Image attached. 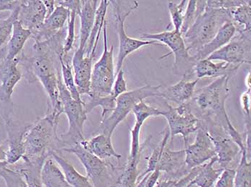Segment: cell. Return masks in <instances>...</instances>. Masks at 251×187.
Here are the masks:
<instances>
[{"mask_svg":"<svg viewBox=\"0 0 251 187\" xmlns=\"http://www.w3.org/2000/svg\"><path fill=\"white\" fill-rule=\"evenodd\" d=\"M34 56L19 57V64L24 66L29 75L40 82L49 97L48 112L60 117L63 114L58 89V76L60 69L56 68L55 62L56 52L47 41L35 43Z\"/></svg>","mask_w":251,"mask_h":187,"instance_id":"6da1fadb","label":"cell"},{"mask_svg":"<svg viewBox=\"0 0 251 187\" xmlns=\"http://www.w3.org/2000/svg\"><path fill=\"white\" fill-rule=\"evenodd\" d=\"M59 117L50 113L32 124L24 138L26 162H46L53 151L63 149L58 134Z\"/></svg>","mask_w":251,"mask_h":187,"instance_id":"7a4b0ae2","label":"cell"},{"mask_svg":"<svg viewBox=\"0 0 251 187\" xmlns=\"http://www.w3.org/2000/svg\"><path fill=\"white\" fill-rule=\"evenodd\" d=\"M232 10L212 9L206 7L202 15L183 35L186 49L190 52H198L211 41L225 23L232 20Z\"/></svg>","mask_w":251,"mask_h":187,"instance_id":"3957f363","label":"cell"},{"mask_svg":"<svg viewBox=\"0 0 251 187\" xmlns=\"http://www.w3.org/2000/svg\"><path fill=\"white\" fill-rule=\"evenodd\" d=\"M230 76L218 77L210 84L195 92L193 98L197 107L206 114L204 116L210 117L213 114V117L219 119L218 124L220 121L224 122V129L231 122L226 109V100L230 94L228 84Z\"/></svg>","mask_w":251,"mask_h":187,"instance_id":"277c9868","label":"cell"},{"mask_svg":"<svg viewBox=\"0 0 251 187\" xmlns=\"http://www.w3.org/2000/svg\"><path fill=\"white\" fill-rule=\"evenodd\" d=\"M58 89L63 114L67 116L69 125L67 132L60 137L64 149L71 147L85 140L83 126L87 120V114L85 111L83 101L79 102L74 100L68 92L63 84L60 72L58 76Z\"/></svg>","mask_w":251,"mask_h":187,"instance_id":"5b68a950","label":"cell"},{"mask_svg":"<svg viewBox=\"0 0 251 187\" xmlns=\"http://www.w3.org/2000/svg\"><path fill=\"white\" fill-rule=\"evenodd\" d=\"M162 85L152 86L145 85L134 90L127 91L119 96L116 100L114 111L105 120L100 122L102 134L111 137L118 125L126 118L128 114L132 112L137 104L149 97H159Z\"/></svg>","mask_w":251,"mask_h":187,"instance_id":"8992f818","label":"cell"},{"mask_svg":"<svg viewBox=\"0 0 251 187\" xmlns=\"http://www.w3.org/2000/svg\"><path fill=\"white\" fill-rule=\"evenodd\" d=\"M103 52L99 61L93 66L91 74V92L89 97L109 95L115 81L116 69L114 62V46L108 48L107 21L103 27Z\"/></svg>","mask_w":251,"mask_h":187,"instance_id":"52a82bcc","label":"cell"},{"mask_svg":"<svg viewBox=\"0 0 251 187\" xmlns=\"http://www.w3.org/2000/svg\"><path fill=\"white\" fill-rule=\"evenodd\" d=\"M62 151L76 156L86 169V177L94 187H111L115 183L116 168L114 165L99 159L85 149L80 143L71 147L64 148Z\"/></svg>","mask_w":251,"mask_h":187,"instance_id":"ba28073f","label":"cell"},{"mask_svg":"<svg viewBox=\"0 0 251 187\" xmlns=\"http://www.w3.org/2000/svg\"><path fill=\"white\" fill-rule=\"evenodd\" d=\"M141 40H148V41H156L158 43H162L170 48L171 52L169 55L174 54L175 69L178 72L184 70L183 77L188 80V75H190L193 70L194 66L196 64L193 56L189 54L186 49L183 37L180 32L173 29L172 31H164L156 34L145 33L141 36Z\"/></svg>","mask_w":251,"mask_h":187,"instance_id":"9c48e42d","label":"cell"},{"mask_svg":"<svg viewBox=\"0 0 251 187\" xmlns=\"http://www.w3.org/2000/svg\"><path fill=\"white\" fill-rule=\"evenodd\" d=\"M112 3L114 9V16H115L116 29L119 37V53H118L117 62L116 66V75L121 69H122L124 62L130 54L133 53L140 48L147 45L159 44L156 41H148V40H141V39H134L130 38L125 32V24L126 20L129 16L133 11L136 10L139 7V3L134 1L132 7L125 12V13L121 12L120 7L117 1H110Z\"/></svg>","mask_w":251,"mask_h":187,"instance_id":"30bf717a","label":"cell"},{"mask_svg":"<svg viewBox=\"0 0 251 187\" xmlns=\"http://www.w3.org/2000/svg\"><path fill=\"white\" fill-rule=\"evenodd\" d=\"M167 110H162V116L168 122L170 137L180 134L183 137L184 145L189 144L190 134L196 132L201 127V120L193 114L191 104L189 103L173 107L167 104Z\"/></svg>","mask_w":251,"mask_h":187,"instance_id":"8fae6325","label":"cell"},{"mask_svg":"<svg viewBox=\"0 0 251 187\" xmlns=\"http://www.w3.org/2000/svg\"><path fill=\"white\" fill-rule=\"evenodd\" d=\"M18 65L19 57L11 61L4 59L0 64V117L4 122L12 119L13 114L12 96L22 78Z\"/></svg>","mask_w":251,"mask_h":187,"instance_id":"7c38bea8","label":"cell"},{"mask_svg":"<svg viewBox=\"0 0 251 187\" xmlns=\"http://www.w3.org/2000/svg\"><path fill=\"white\" fill-rule=\"evenodd\" d=\"M251 32L240 30L224 47L208 57L211 61L224 62L239 68L243 64H251Z\"/></svg>","mask_w":251,"mask_h":187,"instance_id":"4fadbf2b","label":"cell"},{"mask_svg":"<svg viewBox=\"0 0 251 187\" xmlns=\"http://www.w3.org/2000/svg\"><path fill=\"white\" fill-rule=\"evenodd\" d=\"M204 120L207 126H201L207 131L213 142L218 163L222 168H228L232 161L241 153V149L220 124L207 116H204Z\"/></svg>","mask_w":251,"mask_h":187,"instance_id":"5bb4252c","label":"cell"},{"mask_svg":"<svg viewBox=\"0 0 251 187\" xmlns=\"http://www.w3.org/2000/svg\"><path fill=\"white\" fill-rule=\"evenodd\" d=\"M170 137V132L167 127L159 144L160 151L156 169L172 177H184L189 173L186 171L190 170L185 163V151L184 149L174 151L167 147Z\"/></svg>","mask_w":251,"mask_h":187,"instance_id":"9a60e30c","label":"cell"},{"mask_svg":"<svg viewBox=\"0 0 251 187\" xmlns=\"http://www.w3.org/2000/svg\"><path fill=\"white\" fill-rule=\"evenodd\" d=\"M184 151L185 163L190 169L201 166L216 157L213 142L201 125L196 131L195 142L185 146Z\"/></svg>","mask_w":251,"mask_h":187,"instance_id":"2e32d148","label":"cell"},{"mask_svg":"<svg viewBox=\"0 0 251 187\" xmlns=\"http://www.w3.org/2000/svg\"><path fill=\"white\" fill-rule=\"evenodd\" d=\"M132 112L135 116V124L131 129V148L127 160L139 162L143 149L140 144L141 129L147 119L162 115V110L152 107L145 101H142L134 106Z\"/></svg>","mask_w":251,"mask_h":187,"instance_id":"e0dca14e","label":"cell"},{"mask_svg":"<svg viewBox=\"0 0 251 187\" xmlns=\"http://www.w3.org/2000/svg\"><path fill=\"white\" fill-rule=\"evenodd\" d=\"M7 134L8 149L7 150V162L8 165L18 163L24 157V138L32 124L21 125L14 121L12 119L4 122Z\"/></svg>","mask_w":251,"mask_h":187,"instance_id":"ac0fdd59","label":"cell"},{"mask_svg":"<svg viewBox=\"0 0 251 187\" xmlns=\"http://www.w3.org/2000/svg\"><path fill=\"white\" fill-rule=\"evenodd\" d=\"M94 57L85 56L84 51L77 49L72 58L74 81L80 97L91 92V74Z\"/></svg>","mask_w":251,"mask_h":187,"instance_id":"d6986e66","label":"cell"},{"mask_svg":"<svg viewBox=\"0 0 251 187\" xmlns=\"http://www.w3.org/2000/svg\"><path fill=\"white\" fill-rule=\"evenodd\" d=\"M46 17L47 11L43 1H22L18 20L25 28L30 31L32 36L35 35L43 25Z\"/></svg>","mask_w":251,"mask_h":187,"instance_id":"ffe728a7","label":"cell"},{"mask_svg":"<svg viewBox=\"0 0 251 187\" xmlns=\"http://www.w3.org/2000/svg\"><path fill=\"white\" fill-rule=\"evenodd\" d=\"M70 12V10L66 7L56 5L55 10L46 18L38 32L31 37L35 40V43L48 41L64 28L66 21L69 18Z\"/></svg>","mask_w":251,"mask_h":187,"instance_id":"44dd1931","label":"cell"},{"mask_svg":"<svg viewBox=\"0 0 251 187\" xmlns=\"http://www.w3.org/2000/svg\"><path fill=\"white\" fill-rule=\"evenodd\" d=\"M236 34V27L232 21H227L223 24L218 33L205 45L203 46L193 56L195 62L208 58L209 56L227 44Z\"/></svg>","mask_w":251,"mask_h":187,"instance_id":"7402d4cb","label":"cell"},{"mask_svg":"<svg viewBox=\"0 0 251 187\" xmlns=\"http://www.w3.org/2000/svg\"><path fill=\"white\" fill-rule=\"evenodd\" d=\"M97 0H84L81 1L80 8L77 10V15L80 17V42L78 49L84 51L88 38L91 35L94 21H95L96 12L98 8Z\"/></svg>","mask_w":251,"mask_h":187,"instance_id":"603a6c76","label":"cell"},{"mask_svg":"<svg viewBox=\"0 0 251 187\" xmlns=\"http://www.w3.org/2000/svg\"><path fill=\"white\" fill-rule=\"evenodd\" d=\"M199 80L188 81L183 77L179 83L166 88L159 93V97L179 105L187 103L195 94V86Z\"/></svg>","mask_w":251,"mask_h":187,"instance_id":"cb8c5ba5","label":"cell"},{"mask_svg":"<svg viewBox=\"0 0 251 187\" xmlns=\"http://www.w3.org/2000/svg\"><path fill=\"white\" fill-rule=\"evenodd\" d=\"M80 144L85 149L103 160L111 157H114L118 160L122 158V155L116 152L113 146L111 137L102 133L90 140H83Z\"/></svg>","mask_w":251,"mask_h":187,"instance_id":"d4e9b609","label":"cell"},{"mask_svg":"<svg viewBox=\"0 0 251 187\" xmlns=\"http://www.w3.org/2000/svg\"><path fill=\"white\" fill-rule=\"evenodd\" d=\"M238 67L230 65L224 62L215 63L213 61L204 59L197 62L194 66L193 70L195 71L197 79L204 78V77H218L227 75H231Z\"/></svg>","mask_w":251,"mask_h":187,"instance_id":"484cf974","label":"cell"},{"mask_svg":"<svg viewBox=\"0 0 251 187\" xmlns=\"http://www.w3.org/2000/svg\"><path fill=\"white\" fill-rule=\"evenodd\" d=\"M110 1L103 0L100 1V4L98 6L94 26L84 49L86 56L95 57L100 33L106 21L107 10Z\"/></svg>","mask_w":251,"mask_h":187,"instance_id":"4316f807","label":"cell"},{"mask_svg":"<svg viewBox=\"0 0 251 187\" xmlns=\"http://www.w3.org/2000/svg\"><path fill=\"white\" fill-rule=\"evenodd\" d=\"M51 157L55 160L57 165L62 168L65 179L71 187H94L88 177L78 172L72 164L60 155L59 151H53Z\"/></svg>","mask_w":251,"mask_h":187,"instance_id":"83f0119b","label":"cell"},{"mask_svg":"<svg viewBox=\"0 0 251 187\" xmlns=\"http://www.w3.org/2000/svg\"><path fill=\"white\" fill-rule=\"evenodd\" d=\"M31 36L32 33L30 31L25 28L19 20H17L13 25L12 35L7 44V55L4 59L7 61H11L17 58Z\"/></svg>","mask_w":251,"mask_h":187,"instance_id":"f1b7e54d","label":"cell"},{"mask_svg":"<svg viewBox=\"0 0 251 187\" xmlns=\"http://www.w3.org/2000/svg\"><path fill=\"white\" fill-rule=\"evenodd\" d=\"M45 162L23 161L20 165H10L24 179L28 187H44L42 180V168Z\"/></svg>","mask_w":251,"mask_h":187,"instance_id":"f546056e","label":"cell"},{"mask_svg":"<svg viewBox=\"0 0 251 187\" xmlns=\"http://www.w3.org/2000/svg\"><path fill=\"white\" fill-rule=\"evenodd\" d=\"M218 162L217 157L207 163L200 166L199 170L189 187L195 185L197 187H212L215 185L224 168H215L214 165Z\"/></svg>","mask_w":251,"mask_h":187,"instance_id":"4dcf8cb0","label":"cell"},{"mask_svg":"<svg viewBox=\"0 0 251 187\" xmlns=\"http://www.w3.org/2000/svg\"><path fill=\"white\" fill-rule=\"evenodd\" d=\"M41 175L45 187H71L66 182L63 171L51 157L43 164Z\"/></svg>","mask_w":251,"mask_h":187,"instance_id":"1f68e13d","label":"cell"},{"mask_svg":"<svg viewBox=\"0 0 251 187\" xmlns=\"http://www.w3.org/2000/svg\"><path fill=\"white\" fill-rule=\"evenodd\" d=\"M88 96V95H87ZM116 99L111 94L104 97H89L82 100L86 114H88L97 106L102 108L101 121L106 118L114 111L116 106Z\"/></svg>","mask_w":251,"mask_h":187,"instance_id":"d6a6232c","label":"cell"},{"mask_svg":"<svg viewBox=\"0 0 251 187\" xmlns=\"http://www.w3.org/2000/svg\"><path fill=\"white\" fill-rule=\"evenodd\" d=\"M206 7H207V4H206V1L204 0L187 1V4L184 11L182 27L180 29V33L182 36L192 27L198 17L202 15L205 10Z\"/></svg>","mask_w":251,"mask_h":187,"instance_id":"836d02e7","label":"cell"},{"mask_svg":"<svg viewBox=\"0 0 251 187\" xmlns=\"http://www.w3.org/2000/svg\"><path fill=\"white\" fill-rule=\"evenodd\" d=\"M67 55H58L59 62L60 64V73L62 80L66 89L71 94V97L77 101L82 102L81 97L77 91L74 81V76L73 75L72 65L66 61Z\"/></svg>","mask_w":251,"mask_h":187,"instance_id":"e575fe53","label":"cell"},{"mask_svg":"<svg viewBox=\"0 0 251 187\" xmlns=\"http://www.w3.org/2000/svg\"><path fill=\"white\" fill-rule=\"evenodd\" d=\"M241 159L235 170L233 187H251V162L246 149L241 151Z\"/></svg>","mask_w":251,"mask_h":187,"instance_id":"d590c367","label":"cell"},{"mask_svg":"<svg viewBox=\"0 0 251 187\" xmlns=\"http://www.w3.org/2000/svg\"><path fill=\"white\" fill-rule=\"evenodd\" d=\"M139 163L127 161L125 168L112 187H136L139 177Z\"/></svg>","mask_w":251,"mask_h":187,"instance_id":"8d00e7d4","label":"cell"},{"mask_svg":"<svg viewBox=\"0 0 251 187\" xmlns=\"http://www.w3.org/2000/svg\"><path fill=\"white\" fill-rule=\"evenodd\" d=\"M20 7L11 12L10 15L5 19H0V48L4 45L12 35L14 24L18 20Z\"/></svg>","mask_w":251,"mask_h":187,"instance_id":"74e56055","label":"cell"},{"mask_svg":"<svg viewBox=\"0 0 251 187\" xmlns=\"http://www.w3.org/2000/svg\"><path fill=\"white\" fill-rule=\"evenodd\" d=\"M232 20L234 23L243 26L242 30L244 32H251V4L234 9L232 12Z\"/></svg>","mask_w":251,"mask_h":187,"instance_id":"f35d334b","label":"cell"},{"mask_svg":"<svg viewBox=\"0 0 251 187\" xmlns=\"http://www.w3.org/2000/svg\"><path fill=\"white\" fill-rule=\"evenodd\" d=\"M187 3V1H181L179 4H176L173 1H169L168 3V10L172 23L174 26L175 30L178 32H180L181 27H182Z\"/></svg>","mask_w":251,"mask_h":187,"instance_id":"ab89813d","label":"cell"},{"mask_svg":"<svg viewBox=\"0 0 251 187\" xmlns=\"http://www.w3.org/2000/svg\"><path fill=\"white\" fill-rule=\"evenodd\" d=\"M70 16L68 20V24L66 26V37L65 39L63 45V53L68 55V52L72 50L75 42V27L76 20L77 10H70Z\"/></svg>","mask_w":251,"mask_h":187,"instance_id":"60d3db41","label":"cell"},{"mask_svg":"<svg viewBox=\"0 0 251 187\" xmlns=\"http://www.w3.org/2000/svg\"><path fill=\"white\" fill-rule=\"evenodd\" d=\"M199 167L191 168L188 174L179 179H167L158 182L154 187H189L190 182L193 180L196 176Z\"/></svg>","mask_w":251,"mask_h":187,"instance_id":"b9f144b4","label":"cell"},{"mask_svg":"<svg viewBox=\"0 0 251 187\" xmlns=\"http://www.w3.org/2000/svg\"><path fill=\"white\" fill-rule=\"evenodd\" d=\"M207 7L212 9H226L232 10L241 6L251 4V1L243 0H207L206 1Z\"/></svg>","mask_w":251,"mask_h":187,"instance_id":"7bdbcfd3","label":"cell"},{"mask_svg":"<svg viewBox=\"0 0 251 187\" xmlns=\"http://www.w3.org/2000/svg\"><path fill=\"white\" fill-rule=\"evenodd\" d=\"M126 92L127 84L125 78V72H124L123 69H121L116 74L115 81L113 85L111 94L116 100L119 96Z\"/></svg>","mask_w":251,"mask_h":187,"instance_id":"ee69618b","label":"cell"},{"mask_svg":"<svg viewBox=\"0 0 251 187\" xmlns=\"http://www.w3.org/2000/svg\"><path fill=\"white\" fill-rule=\"evenodd\" d=\"M235 170L230 168L223 169L222 174L215 182V187H233Z\"/></svg>","mask_w":251,"mask_h":187,"instance_id":"f6af8a7d","label":"cell"},{"mask_svg":"<svg viewBox=\"0 0 251 187\" xmlns=\"http://www.w3.org/2000/svg\"><path fill=\"white\" fill-rule=\"evenodd\" d=\"M161 174H162V172L156 169L152 172L144 176L140 181L142 187H154L156 186L159 177H160Z\"/></svg>","mask_w":251,"mask_h":187,"instance_id":"bcb514c9","label":"cell"},{"mask_svg":"<svg viewBox=\"0 0 251 187\" xmlns=\"http://www.w3.org/2000/svg\"><path fill=\"white\" fill-rule=\"evenodd\" d=\"M22 1H5L0 0V12L3 11H12L20 7Z\"/></svg>","mask_w":251,"mask_h":187,"instance_id":"7dc6e473","label":"cell"},{"mask_svg":"<svg viewBox=\"0 0 251 187\" xmlns=\"http://www.w3.org/2000/svg\"><path fill=\"white\" fill-rule=\"evenodd\" d=\"M43 4H44L45 7H46V11H47V17L50 16L51 14L55 10V7H56V3L55 1H43ZM46 17V18H47Z\"/></svg>","mask_w":251,"mask_h":187,"instance_id":"c3c4849f","label":"cell"},{"mask_svg":"<svg viewBox=\"0 0 251 187\" xmlns=\"http://www.w3.org/2000/svg\"><path fill=\"white\" fill-rule=\"evenodd\" d=\"M7 162V150L0 145V162Z\"/></svg>","mask_w":251,"mask_h":187,"instance_id":"681fc988","label":"cell"},{"mask_svg":"<svg viewBox=\"0 0 251 187\" xmlns=\"http://www.w3.org/2000/svg\"><path fill=\"white\" fill-rule=\"evenodd\" d=\"M136 187H142V183H141V182H138L137 186Z\"/></svg>","mask_w":251,"mask_h":187,"instance_id":"f907efd6","label":"cell"},{"mask_svg":"<svg viewBox=\"0 0 251 187\" xmlns=\"http://www.w3.org/2000/svg\"></svg>","mask_w":251,"mask_h":187,"instance_id":"816d5d0a","label":"cell"},{"mask_svg":"<svg viewBox=\"0 0 251 187\" xmlns=\"http://www.w3.org/2000/svg\"></svg>","mask_w":251,"mask_h":187,"instance_id":"f5cc1de1","label":"cell"}]
</instances>
